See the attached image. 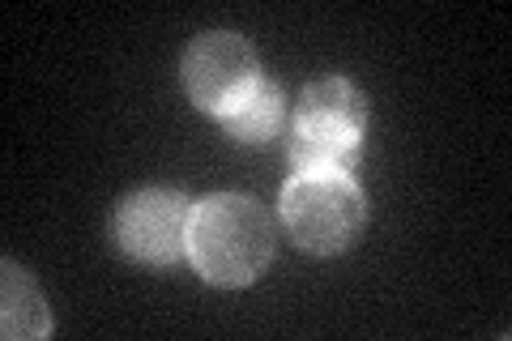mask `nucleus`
Returning a JSON list of instances; mask_svg holds the SVG:
<instances>
[{"mask_svg": "<svg viewBox=\"0 0 512 341\" xmlns=\"http://www.w3.org/2000/svg\"><path fill=\"white\" fill-rule=\"evenodd\" d=\"M192 205L180 192L146 188L116 209V243L141 265H175L188 252Z\"/></svg>", "mask_w": 512, "mask_h": 341, "instance_id": "nucleus-5", "label": "nucleus"}, {"mask_svg": "<svg viewBox=\"0 0 512 341\" xmlns=\"http://www.w3.org/2000/svg\"><path fill=\"white\" fill-rule=\"evenodd\" d=\"M274 256V226L265 209L222 192L192 205L188 222V261L210 286H248L265 273Z\"/></svg>", "mask_w": 512, "mask_h": 341, "instance_id": "nucleus-1", "label": "nucleus"}, {"mask_svg": "<svg viewBox=\"0 0 512 341\" xmlns=\"http://www.w3.org/2000/svg\"><path fill=\"white\" fill-rule=\"evenodd\" d=\"M282 222L303 252L333 256L355 243L367 197L350 167H299L282 188Z\"/></svg>", "mask_w": 512, "mask_h": 341, "instance_id": "nucleus-2", "label": "nucleus"}, {"mask_svg": "<svg viewBox=\"0 0 512 341\" xmlns=\"http://www.w3.org/2000/svg\"><path fill=\"white\" fill-rule=\"evenodd\" d=\"M367 99L346 77L312 81L299 94L295 137H291V167H350L363 145Z\"/></svg>", "mask_w": 512, "mask_h": 341, "instance_id": "nucleus-3", "label": "nucleus"}, {"mask_svg": "<svg viewBox=\"0 0 512 341\" xmlns=\"http://www.w3.org/2000/svg\"><path fill=\"white\" fill-rule=\"evenodd\" d=\"M282 120H286V103H282V94H278L274 81H265L261 94H256V99L239 111V116H231L227 128H231V137L248 141V145H261V141H269L278 133Z\"/></svg>", "mask_w": 512, "mask_h": 341, "instance_id": "nucleus-7", "label": "nucleus"}, {"mask_svg": "<svg viewBox=\"0 0 512 341\" xmlns=\"http://www.w3.org/2000/svg\"><path fill=\"white\" fill-rule=\"evenodd\" d=\"M261 60L252 43L235 30H210V35L192 39L184 52V90L201 111H210L227 124L239 116L256 94H261Z\"/></svg>", "mask_w": 512, "mask_h": 341, "instance_id": "nucleus-4", "label": "nucleus"}, {"mask_svg": "<svg viewBox=\"0 0 512 341\" xmlns=\"http://www.w3.org/2000/svg\"><path fill=\"white\" fill-rule=\"evenodd\" d=\"M52 333V316L43 312L35 282L18 265H5V337H43Z\"/></svg>", "mask_w": 512, "mask_h": 341, "instance_id": "nucleus-6", "label": "nucleus"}]
</instances>
